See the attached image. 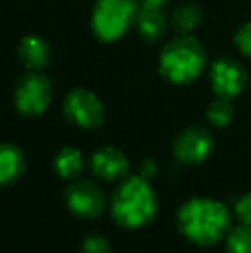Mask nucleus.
I'll list each match as a JSON object with an SVG mask.
<instances>
[{
    "mask_svg": "<svg viewBox=\"0 0 251 253\" xmlns=\"http://www.w3.org/2000/svg\"><path fill=\"white\" fill-rule=\"evenodd\" d=\"M178 224L189 241L200 247H212L227 234L231 215L224 203L196 197L179 209Z\"/></svg>",
    "mask_w": 251,
    "mask_h": 253,
    "instance_id": "1",
    "label": "nucleus"
},
{
    "mask_svg": "<svg viewBox=\"0 0 251 253\" xmlns=\"http://www.w3.org/2000/svg\"><path fill=\"white\" fill-rule=\"evenodd\" d=\"M110 212L114 220L127 229H138L157 217L158 197L150 181L138 176L124 177L115 188L110 200Z\"/></svg>",
    "mask_w": 251,
    "mask_h": 253,
    "instance_id": "2",
    "label": "nucleus"
},
{
    "mask_svg": "<svg viewBox=\"0 0 251 253\" xmlns=\"http://www.w3.org/2000/svg\"><path fill=\"white\" fill-rule=\"evenodd\" d=\"M207 64V52L200 40L191 35H179L169 42L160 53V73L174 84H188L201 74Z\"/></svg>",
    "mask_w": 251,
    "mask_h": 253,
    "instance_id": "3",
    "label": "nucleus"
},
{
    "mask_svg": "<svg viewBox=\"0 0 251 253\" xmlns=\"http://www.w3.org/2000/svg\"><path fill=\"white\" fill-rule=\"evenodd\" d=\"M134 0H97L91 14V30L102 42H115L134 24L138 14Z\"/></svg>",
    "mask_w": 251,
    "mask_h": 253,
    "instance_id": "4",
    "label": "nucleus"
},
{
    "mask_svg": "<svg viewBox=\"0 0 251 253\" xmlns=\"http://www.w3.org/2000/svg\"><path fill=\"white\" fill-rule=\"evenodd\" d=\"M52 102V83L41 71H28L14 88V105L26 117L41 116Z\"/></svg>",
    "mask_w": 251,
    "mask_h": 253,
    "instance_id": "5",
    "label": "nucleus"
},
{
    "mask_svg": "<svg viewBox=\"0 0 251 253\" xmlns=\"http://www.w3.org/2000/svg\"><path fill=\"white\" fill-rule=\"evenodd\" d=\"M64 114L71 123L84 129H95L102 126L105 117V109L100 98L90 90L74 88L67 93L64 100Z\"/></svg>",
    "mask_w": 251,
    "mask_h": 253,
    "instance_id": "6",
    "label": "nucleus"
},
{
    "mask_svg": "<svg viewBox=\"0 0 251 253\" xmlns=\"http://www.w3.org/2000/svg\"><path fill=\"white\" fill-rule=\"evenodd\" d=\"M66 203L72 213L84 219H97L107 207L102 188L90 179H76L66 190Z\"/></svg>",
    "mask_w": 251,
    "mask_h": 253,
    "instance_id": "7",
    "label": "nucleus"
},
{
    "mask_svg": "<svg viewBox=\"0 0 251 253\" xmlns=\"http://www.w3.org/2000/svg\"><path fill=\"white\" fill-rule=\"evenodd\" d=\"M214 150V138L207 129L198 126L186 127L172 143L174 157L182 164H200Z\"/></svg>",
    "mask_w": 251,
    "mask_h": 253,
    "instance_id": "8",
    "label": "nucleus"
},
{
    "mask_svg": "<svg viewBox=\"0 0 251 253\" xmlns=\"http://www.w3.org/2000/svg\"><path fill=\"white\" fill-rule=\"evenodd\" d=\"M210 81L212 88L218 97L232 98L238 97L245 90L248 74L238 60L222 57V59L215 60L214 66H212Z\"/></svg>",
    "mask_w": 251,
    "mask_h": 253,
    "instance_id": "9",
    "label": "nucleus"
},
{
    "mask_svg": "<svg viewBox=\"0 0 251 253\" xmlns=\"http://www.w3.org/2000/svg\"><path fill=\"white\" fill-rule=\"evenodd\" d=\"M91 169L105 181L124 179L129 172V160L126 153L115 147H102L91 155Z\"/></svg>",
    "mask_w": 251,
    "mask_h": 253,
    "instance_id": "10",
    "label": "nucleus"
},
{
    "mask_svg": "<svg viewBox=\"0 0 251 253\" xmlns=\"http://www.w3.org/2000/svg\"><path fill=\"white\" fill-rule=\"evenodd\" d=\"M26 170V157L12 143H0V186H7L19 179Z\"/></svg>",
    "mask_w": 251,
    "mask_h": 253,
    "instance_id": "11",
    "label": "nucleus"
},
{
    "mask_svg": "<svg viewBox=\"0 0 251 253\" xmlns=\"http://www.w3.org/2000/svg\"><path fill=\"white\" fill-rule=\"evenodd\" d=\"M19 57L30 69L40 71L50 60V47L38 35H28L19 43Z\"/></svg>",
    "mask_w": 251,
    "mask_h": 253,
    "instance_id": "12",
    "label": "nucleus"
},
{
    "mask_svg": "<svg viewBox=\"0 0 251 253\" xmlns=\"http://www.w3.org/2000/svg\"><path fill=\"white\" fill-rule=\"evenodd\" d=\"M134 26L138 28V33L143 40L155 42L164 35L165 31V16L162 9H146L140 7L134 19Z\"/></svg>",
    "mask_w": 251,
    "mask_h": 253,
    "instance_id": "13",
    "label": "nucleus"
},
{
    "mask_svg": "<svg viewBox=\"0 0 251 253\" xmlns=\"http://www.w3.org/2000/svg\"><path fill=\"white\" fill-rule=\"evenodd\" d=\"M57 174L64 179H76L84 166L83 153L74 147H64L54 160Z\"/></svg>",
    "mask_w": 251,
    "mask_h": 253,
    "instance_id": "14",
    "label": "nucleus"
},
{
    "mask_svg": "<svg viewBox=\"0 0 251 253\" xmlns=\"http://www.w3.org/2000/svg\"><path fill=\"white\" fill-rule=\"evenodd\" d=\"M201 21V10L194 3H182L176 9L174 16H172V26L176 28V31H179V35H191V31H194V28L200 24Z\"/></svg>",
    "mask_w": 251,
    "mask_h": 253,
    "instance_id": "15",
    "label": "nucleus"
},
{
    "mask_svg": "<svg viewBox=\"0 0 251 253\" xmlns=\"http://www.w3.org/2000/svg\"><path fill=\"white\" fill-rule=\"evenodd\" d=\"M232 116H234V109H232L231 98L218 97L217 100L210 103V107L207 109V119L210 124L217 127H224L231 123Z\"/></svg>",
    "mask_w": 251,
    "mask_h": 253,
    "instance_id": "16",
    "label": "nucleus"
},
{
    "mask_svg": "<svg viewBox=\"0 0 251 253\" xmlns=\"http://www.w3.org/2000/svg\"><path fill=\"white\" fill-rule=\"evenodd\" d=\"M229 253H251V226L236 227L227 236Z\"/></svg>",
    "mask_w": 251,
    "mask_h": 253,
    "instance_id": "17",
    "label": "nucleus"
},
{
    "mask_svg": "<svg viewBox=\"0 0 251 253\" xmlns=\"http://www.w3.org/2000/svg\"><path fill=\"white\" fill-rule=\"evenodd\" d=\"M81 253H114L110 247V241L100 234H90L84 238L81 245Z\"/></svg>",
    "mask_w": 251,
    "mask_h": 253,
    "instance_id": "18",
    "label": "nucleus"
},
{
    "mask_svg": "<svg viewBox=\"0 0 251 253\" xmlns=\"http://www.w3.org/2000/svg\"><path fill=\"white\" fill-rule=\"evenodd\" d=\"M234 43L239 48V52L251 57V23L243 24L234 37Z\"/></svg>",
    "mask_w": 251,
    "mask_h": 253,
    "instance_id": "19",
    "label": "nucleus"
},
{
    "mask_svg": "<svg viewBox=\"0 0 251 253\" xmlns=\"http://www.w3.org/2000/svg\"><path fill=\"white\" fill-rule=\"evenodd\" d=\"M236 213L243 220V224L251 226V193H246L236 203Z\"/></svg>",
    "mask_w": 251,
    "mask_h": 253,
    "instance_id": "20",
    "label": "nucleus"
},
{
    "mask_svg": "<svg viewBox=\"0 0 251 253\" xmlns=\"http://www.w3.org/2000/svg\"><path fill=\"white\" fill-rule=\"evenodd\" d=\"M158 172V166L153 159H144L143 162L140 164V176L144 177V179H153Z\"/></svg>",
    "mask_w": 251,
    "mask_h": 253,
    "instance_id": "21",
    "label": "nucleus"
},
{
    "mask_svg": "<svg viewBox=\"0 0 251 253\" xmlns=\"http://www.w3.org/2000/svg\"><path fill=\"white\" fill-rule=\"evenodd\" d=\"M169 0H140V7H146V9H164L167 5Z\"/></svg>",
    "mask_w": 251,
    "mask_h": 253,
    "instance_id": "22",
    "label": "nucleus"
}]
</instances>
